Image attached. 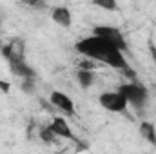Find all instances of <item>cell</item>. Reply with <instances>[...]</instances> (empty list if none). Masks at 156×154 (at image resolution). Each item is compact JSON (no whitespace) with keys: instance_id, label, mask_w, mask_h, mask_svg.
<instances>
[{"instance_id":"cell-12","label":"cell","mask_w":156,"mask_h":154,"mask_svg":"<svg viewBox=\"0 0 156 154\" xmlns=\"http://www.w3.org/2000/svg\"><path fill=\"white\" fill-rule=\"evenodd\" d=\"M0 89L7 93V91H9V83H7V82H0Z\"/></svg>"},{"instance_id":"cell-10","label":"cell","mask_w":156,"mask_h":154,"mask_svg":"<svg viewBox=\"0 0 156 154\" xmlns=\"http://www.w3.org/2000/svg\"><path fill=\"white\" fill-rule=\"evenodd\" d=\"M11 69H13V71H15V75H18V76H24V78H27V80H31V78H33V69H31V67H27V65H26V62L11 64Z\"/></svg>"},{"instance_id":"cell-1","label":"cell","mask_w":156,"mask_h":154,"mask_svg":"<svg viewBox=\"0 0 156 154\" xmlns=\"http://www.w3.org/2000/svg\"><path fill=\"white\" fill-rule=\"evenodd\" d=\"M76 51L80 54L87 56L89 60L102 62L113 69H127V62L123 58V53L118 47H115L111 42L100 38L96 35L82 38L76 44Z\"/></svg>"},{"instance_id":"cell-11","label":"cell","mask_w":156,"mask_h":154,"mask_svg":"<svg viewBox=\"0 0 156 154\" xmlns=\"http://www.w3.org/2000/svg\"><path fill=\"white\" fill-rule=\"evenodd\" d=\"M98 7H104V9H109V11H115L118 5H116V2H94Z\"/></svg>"},{"instance_id":"cell-8","label":"cell","mask_w":156,"mask_h":154,"mask_svg":"<svg viewBox=\"0 0 156 154\" xmlns=\"http://www.w3.org/2000/svg\"><path fill=\"white\" fill-rule=\"evenodd\" d=\"M76 80H78V83H80V87L87 89V87L93 85L94 75H93V71H89V69H78L76 71Z\"/></svg>"},{"instance_id":"cell-5","label":"cell","mask_w":156,"mask_h":154,"mask_svg":"<svg viewBox=\"0 0 156 154\" xmlns=\"http://www.w3.org/2000/svg\"><path fill=\"white\" fill-rule=\"evenodd\" d=\"M56 138H64V140H75V132H73V129H71V125L67 123V120L66 118H62V116H55L53 120H51V123H49V127H47Z\"/></svg>"},{"instance_id":"cell-4","label":"cell","mask_w":156,"mask_h":154,"mask_svg":"<svg viewBox=\"0 0 156 154\" xmlns=\"http://www.w3.org/2000/svg\"><path fill=\"white\" fill-rule=\"evenodd\" d=\"M94 35L104 40H107V42H111L122 53L127 49V44H125V38H123L122 31L116 29V27H113V26H98V27H94Z\"/></svg>"},{"instance_id":"cell-6","label":"cell","mask_w":156,"mask_h":154,"mask_svg":"<svg viewBox=\"0 0 156 154\" xmlns=\"http://www.w3.org/2000/svg\"><path fill=\"white\" fill-rule=\"evenodd\" d=\"M49 102L56 109H60L64 114H75V102L69 94H66L62 91H53L51 96H49Z\"/></svg>"},{"instance_id":"cell-7","label":"cell","mask_w":156,"mask_h":154,"mask_svg":"<svg viewBox=\"0 0 156 154\" xmlns=\"http://www.w3.org/2000/svg\"><path fill=\"white\" fill-rule=\"evenodd\" d=\"M51 18H53L60 27H64V29L71 27V24H73V15H71V11H69L67 7H64V5L55 7V9H53V15H51Z\"/></svg>"},{"instance_id":"cell-13","label":"cell","mask_w":156,"mask_h":154,"mask_svg":"<svg viewBox=\"0 0 156 154\" xmlns=\"http://www.w3.org/2000/svg\"><path fill=\"white\" fill-rule=\"evenodd\" d=\"M153 53H154V56H156V51H153ZM154 60H156V58H154Z\"/></svg>"},{"instance_id":"cell-3","label":"cell","mask_w":156,"mask_h":154,"mask_svg":"<svg viewBox=\"0 0 156 154\" xmlns=\"http://www.w3.org/2000/svg\"><path fill=\"white\" fill-rule=\"evenodd\" d=\"M100 105L109 111V113H125L127 109V100L118 93V91H109V93H102L100 98H98Z\"/></svg>"},{"instance_id":"cell-2","label":"cell","mask_w":156,"mask_h":154,"mask_svg":"<svg viewBox=\"0 0 156 154\" xmlns=\"http://www.w3.org/2000/svg\"><path fill=\"white\" fill-rule=\"evenodd\" d=\"M118 93L127 100V103H131L133 107L136 109H144L145 107V102H147V89L142 85V83H123L118 87Z\"/></svg>"},{"instance_id":"cell-9","label":"cell","mask_w":156,"mask_h":154,"mask_svg":"<svg viewBox=\"0 0 156 154\" xmlns=\"http://www.w3.org/2000/svg\"><path fill=\"white\" fill-rule=\"evenodd\" d=\"M140 132H142V136L147 140V142H151L153 145H156V129L153 123H149V121H142V125H140Z\"/></svg>"}]
</instances>
